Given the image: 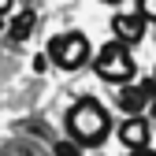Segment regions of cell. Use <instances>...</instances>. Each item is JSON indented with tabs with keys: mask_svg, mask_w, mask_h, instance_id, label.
<instances>
[{
	"mask_svg": "<svg viewBox=\"0 0 156 156\" xmlns=\"http://www.w3.org/2000/svg\"><path fill=\"white\" fill-rule=\"evenodd\" d=\"M104 4H115V0H104Z\"/></svg>",
	"mask_w": 156,
	"mask_h": 156,
	"instance_id": "cell-12",
	"label": "cell"
},
{
	"mask_svg": "<svg viewBox=\"0 0 156 156\" xmlns=\"http://www.w3.org/2000/svg\"><path fill=\"white\" fill-rule=\"evenodd\" d=\"M0 11H11V0H0Z\"/></svg>",
	"mask_w": 156,
	"mask_h": 156,
	"instance_id": "cell-11",
	"label": "cell"
},
{
	"mask_svg": "<svg viewBox=\"0 0 156 156\" xmlns=\"http://www.w3.org/2000/svg\"><path fill=\"white\" fill-rule=\"evenodd\" d=\"M130 156H156V152H149V149H134Z\"/></svg>",
	"mask_w": 156,
	"mask_h": 156,
	"instance_id": "cell-10",
	"label": "cell"
},
{
	"mask_svg": "<svg viewBox=\"0 0 156 156\" xmlns=\"http://www.w3.org/2000/svg\"><path fill=\"white\" fill-rule=\"evenodd\" d=\"M48 56H52L60 67L74 71V67H82V63L89 60V41H86V34H60V37H52Z\"/></svg>",
	"mask_w": 156,
	"mask_h": 156,
	"instance_id": "cell-3",
	"label": "cell"
},
{
	"mask_svg": "<svg viewBox=\"0 0 156 156\" xmlns=\"http://www.w3.org/2000/svg\"><path fill=\"white\" fill-rule=\"evenodd\" d=\"M138 8H141V15H145V19H152V23H156V0H141Z\"/></svg>",
	"mask_w": 156,
	"mask_h": 156,
	"instance_id": "cell-9",
	"label": "cell"
},
{
	"mask_svg": "<svg viewBox=\"0 0 156 156\" xmlns=\"http://www.w3.org/2000/svg\"><path fill=\"white\" fill-rule=\"evenodd\" d=\"M119 141L126 149H145L149 145V123L141 119V115H130V119L119 126Z\"/></svg>",
	"mask_w": 156,
	"mask_h": 156,
	"instance_id": "cell-6",
	"label": "cell"
},
{
	"mask_svg": "<svg viewBox=\"0 0 156 156\" xmlns=\"http://www.w3.org/2000/svg\"><path fill=\"white\" fill-rule=\"evenodd\" d=\"M112 30H115V37L119 41H126V45H138L141 37H145V15H115L112 19Z\"/></svg>",
	"mask_w": 156,
	"mask_h": 156,
	"instance_id": "cell-5",
	"label": "cell"
},
{
	"mask_svg": "<svg viewBox=\"0 0 156 156\" xmlns=\"http://www.w3.org/2000/svg\"><path fill=\"white\" fill-rule=\"evenodd\" d=\"M152 93H156V82H126L123 93H119V108L130 112V115H138L141 108L152 104Z\"/></svg>",
	"mask_w": 156,
	"mask_h": 156,
	"instance_id": "cell-4",
	"label": "cell"
},
{
	"mask_svg": "<svg viewBox=\"0 0 156 156\" xmlns=\"http://www.w3.org/2000/svg\"><path fill=\"white\" fill-rule=\"evenodd\" d=\"M8 34H11V41H26V37L34 34V11H30V8H23L19 15H11Z\"/></svg>",
	"mask_w": 156,
	"mask_h": 156,
	"instance_id": "cell-7",
	"label": "cell"
},
{
	"mask_svg": "<svg viewBox=\"0 0 156 156\" xmlns=\"http://www.w3.org/2000/svg\"><path fill=\"white\" fill-rule=\"evenodd\" d=\"M56 156H82L78 152V141H60L56 145Z\"/></svg>",
	"mask_w": 156,
	"mask_h": 156,
	"instance_id": "cell-8",
	"label": "cell"
},
{
	"mask_svg": "<svg viewBox=\"0 0 156 156\" xmlns=\"http://www.w3.org/2000/svg\"><path fill=\"white\" fill-rule=\"evenodd\" d=\"M97 78H104V82H119L126 86L130 78H134V60H130V52H126V41H108L101 48V56H97Z\"/></svg>",
	"mask_w": 156,
	"mask_h": 156,
	"instance_id": "cell-2",
	"label": "cell"
},
{
	"mask_svg": "<svg viewBox=\"0 0 156 156\" xmlns=\"http://www.w3.org/2000/svg\"><path fill=\"white\" fill-rule=\"evenodd\" d=\"M112 119H108V112L93 101V97H82L71 112H67V130H71V138L78 145H101L104 141V134H108Z\"/></svg>",
	"mask_w": 156,
	"mask_h": 156,
	"instance_id": "cell-1",
	"label": "cell"
}]
</instances>
